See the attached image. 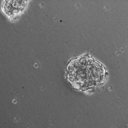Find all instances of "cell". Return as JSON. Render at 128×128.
Returning a JSON list of instances; mask_svg holds the SVG:
<instances>
[{
	"instance_id": "1",
	"label": "cell",
	"mask_w": 128,
	"mask_h": 128,
	"mask_svg": "<svg viewBox=\"0 0 128 128\" xmlns=\"http://www.w3.org/2000/svg\"><path fill=\"white\" fill-rule=\"evenodd\" d=\"M107 74L104 66L88 55L72 60L66 71L68 79L72 86L83 91L104 84Z\"/></svg>"
}]
</instances>
